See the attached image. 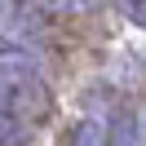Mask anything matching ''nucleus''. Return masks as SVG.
Listing matches in <instances>:
<instances>
[{
    "mask_svg": "<svg viewBox=\"0 0 146 146\" xmlns=\"http://www.w3.org/2000/svg\"><path fill=\"white\" fill-rule=\"evenodd\" d=\"M40 31H44V22H40V13L31 9L27 0H0V36L5 40L36 49Z\"/></svg>",
    "mask_w": 146,
    "mask_h": 146,
    "instance_id": "nucleus-1",
    "label": "nucleus"
},
{
    "mask_svg": "<svg viewBox=\"0 0 146 146\" xmlns=\"http://www.w3.org/2000/svg\"><path fill=\"white\" fill-rule=\"evenodd\" d=\"M106 146H142V119L133 106H119L106 124Z\"/></svg>",
    "mask_w": 146,
    "mask_h": 146,
    "instance_id": "nucleus-2",
    "label": "nucleus"
},
{
    "mask_svg": "<svg viewBox=\"0 0 146 146\" xmlns=\"http://www.w3.org/2000/svg\"><path fill=\"white\" fill-rule=\"evenodd\" d=\"M36 66H40L36 49L13 44V40L0 36V75H36Z\"/></svg>",
    "mask_w": 146,
    "mask_h": 146,
    "instance_id": "nucleus-3",
    "label": "nucleus"
},
{
    "mask_svg": "<svg viewBox=\"0 0 146 146\" xmlns=\"http://www.w3.org/2000/svg\"><path fill=\"white\" fill-rule=\"evenodd\" d=\"M66 146H106V128H102L98 119H80V124L71 128V142Z\"/></svg>",
    "mask_w": 146,
    "mask_h": 146,
    "instance_id": "nucleus-4",
    "label": "nucleus"
},
{
    "mask_svg": "<svg viewBox=\"0 0 146 146\" xmlns=\"http://www.w3.org/2000/svg\"><path fill=\"white\" fill-rule=\"evenodd\" d=\"M18 142H27V124L13 115H0V146H18Z\"/></svg>",
    "mask_w": 146,
    "mask_h": 146,
    "instance_id": "nucleus-5",
    "label": "nucleus"
},
{
    "mask_svg": "<svg viewBox=\"0 0 146 146\" xmlns=\"http://www.w3.org/2000/svg\"><path fill=\"white\" fill-rule=\"evenodd\" d=\"M137 119H142V146H146V111H142V115H137Z\"/></svg>",
    "mask_w": 146,
    "mask_h": 146,
    "instance_id": "nucleus-6",
    "label": "nucleus"
}]
</instances>
